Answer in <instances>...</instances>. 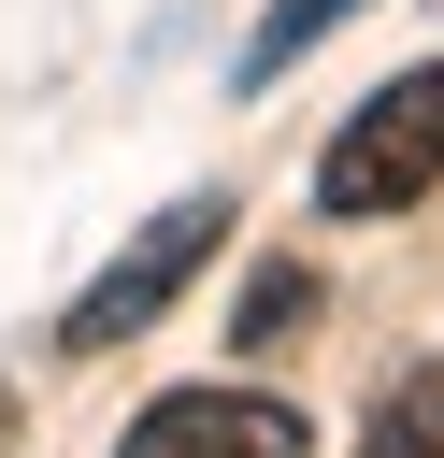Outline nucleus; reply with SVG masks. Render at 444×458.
<instances>
[{"instance_id": "1", "label": "nucleus", "mask_w": 444, "mask_h": 458, "mask_svg": "<svg viewBox=\"0 0 444 458\" xmlns=\"http://www.w3.org/2000/svg\"><path fill=\"white\" fill-rule=\"evenodd\" d=\"M430 186H444V57H415L401 86H372L329 129V157H315V200L329 215H415Z\"/></svg>"}, {"instance_id": "5", "label": "nucleus", "mask_w": 444, "mask_h": 458, "mask_svg": "<svg viewBox=\"0 0 444 458\" xmlns=\"http://www.w3.org/2000/svg\"><path fill=\"white\" fill-rule=\"evenodd\" d=\"M344 14H358V0H272V14L243 29V86H272V72H301V57H315V43L344 29Z\"/></svg>"}, {"instance_id": "4", "label": "nucleus", "mask_w": 444, "mask_h": 458, "mask_svg": "<svg viewBox=\"0 0 444 458\" xmlns=\"http://www.w3.org/2000/svg\"><path fill=\"white\" fill-rule=\"evenodd\" d=\"M358 458H444V358H415V372H401V386L372 401Z\"/></svg>"}, {"instance_id": "2", "label": "nucleus", "mask_w": 444, "mask_h": 458, "mask_svg": "<svg viewBox=\"0 0 444 458\" xmlns=\"http://www.w3.org/2000/svg\"><path fill=\"white\" fill-rule=\"evenodd\" d=\"M215 229H229V200H215V186H201V200H172V215H158V229H143V243H129V258H115V272L57 315V344H72V358H100V344L158 329V315H172V286L215 258Z\"/></svg>"}, {"instance_id": "3", "label": "nucleus", "mask_w": 444, "mask_h": 458, "mask_svg": "<svg viewBox=\"0 0 444 458\" xmlns=\"http://www.w3.org/2000/svg\"><path fill=\"white\" fill-rule=\"evenodd\" d=\"M315 429L286 415V401H243V386H172V401H143L129 415V444L115 458H301Z\"/></svg>"}, {"instance_id": "6", "label": "nucleus", "mask_w": 444, "mask_h": 458, "mask_svg": "<svg viewBox=\"0 0 444 458\" xmlns=\"http://www.w3.org/2000/svg\"><path fill=\"white\" fill-rule=\"evenodd\" d=\"M301 315H315V272H301V258H272V272H243V315H229V344H286Z\"/></svg>"}, {"instance_id": "7", "label": "nucleus", "mask_w": 444, "mask_h": 458, "mask_svg": "<svg viewBox=\"0 0 444 458\" xmlns=\"http://www.w3.org/2000/svg\"><path fill=\"white\" fill-rule=\"evenodd\" d=\"M0 444H14V401H0Z\"/></svg>"}]
</instances>
